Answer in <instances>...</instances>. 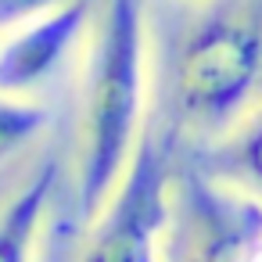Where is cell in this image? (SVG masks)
Returning <instances> with one entry per match:
<instances>
[{"instance_id":"6da1fadb","label":"cell","mask_w":262,"mask_h":262,"mask_svg":"<svg viewBox=\"0 0 262 262\" xmlns=\"http://www.w3.org/2000/svg\"><path fill=\"white\" fill-rule=\"evenodd\" d=\"M147 101V8L144 0H104L94 26L76 122V205L86 223L122 183Z\"/></svg>"},{"instance_id":"5b68a950","label":"cell","mask_w":262,"mask_h":262,"mask_svg":"<svg viewBox=\"0 0 262 262\" xmlns=\"http://www.w3.org/2000/svg\"><path fill=\"white\" fill-rule=\"evenodd\" d=\"M54 176L58 165L43 162L0 208V262H33V248L54 194Z\"/></svg>"},{"instance_id":"8992f818","label":"cell","mask_w":262,"mask_h":262,"mask_svg":"<svg viewBox=\"0 0 262 262\" xmlns=\"http://www.w3.org/2000/svg\"><path fill=\"white\" fill-rule=\"evenodd\" d=\"M47 126V108L33 97L0 94V169L15 162Z\"/></svg>"},{"instance_id":"7a4b0ae2","label":"cell","mask_w":262,"mask_h":262,"mask_svg":"<svg viewBox=\"0 0 262 262\" xmlns=\"http://www.w3.org/2000/svg\"><path fill=\"white\" fill-rule=\"evenodd\" d=\"M176 108L198 129L233 126L262 83V11L208 8L176 54Z\"/></svg>"},{"instance_id":"9c48e42d","label":"cell","mask_w":262,"mask_h":262,"mask_svg":"<svg viewBox=\"0 0 262 262\" xmlns=\"http://www.w3.org/2000/svg\"><path fill=\"white\" fill-rule=\"evenodd\" d=\"M248 262H262V241H258V244H255V251H251V255H248Z\"/></svg>"},{"instance_id":"3957f363","label":"cell","mask_w":262,"mask_h":262,"mask_svg":"<svg viewBox=\"0 0 262 262\" xmlns=\"http://www.w3.org/2000/svg\"><path fill=\"white\" fill-rule=\"evenodd\" d=\"M169 219V165L144 137L122 183L90 223L83 262H162V233Z\"/></svg>"},{"instance_id":"ba28073f","label":"cell","mask_w":262,"mask_h":262,"mask_svg":"<svg viewBox=\"0 0 262 262\" xmlns=\"http://www.w3.org/2000/svg\"><path fill=\"white\" fill-rule=\"evenodd\" d=\"M61 4H65V0H0V36H8L15 29L51 15Z\"/></svg>"},{"instance_id":"52a82bcc","label":"cell","mask_w":262,"mask_h":262,"mask_svg":"<svg viewBox=\"0 0 262 262\" xmlns=\"http://www.w3.org/2000/svg\"><path fill=\"white\" fill-rule=\"evenodd\" d=\"M233 165H237L241 180L248 183V194H255L262 201V108L244 119L237 144H233Z\"/></svg>"},{"instance_id":"277c9868","label":"cell","mask_w":262,"mask_h":262,"mask_svg":"<svg viewBox=\"0 0 262 262\" xmlns=\"http://www.w3.org/2000/svg\"><path fill=\"white\" fill-rule=\"evenodd\" d=\"M90 0H65L51 15L0 36V94L33 97L43 90L90 26Z\"/></svg>"}]
</instances>
